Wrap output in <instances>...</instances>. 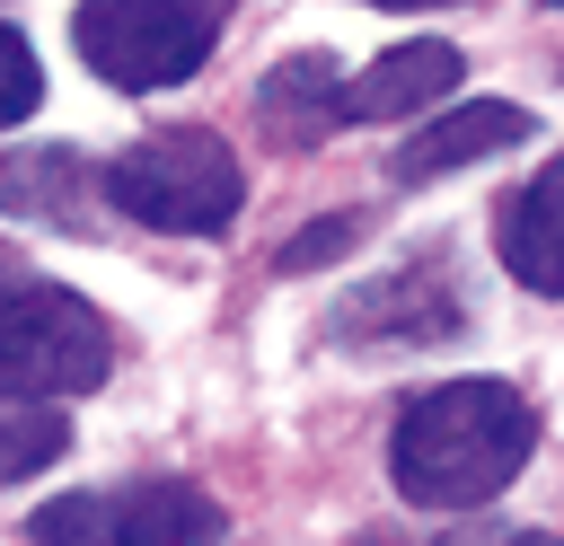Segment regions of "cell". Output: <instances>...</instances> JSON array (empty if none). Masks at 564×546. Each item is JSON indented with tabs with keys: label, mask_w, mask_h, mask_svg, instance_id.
Masks as SVG:
<instances>
[{
	"label": "cell",
	"mask_w": 564,
	"mask_h": 546,
	"mask_svg": "<svg viewBox=\"0 0 564 546\" xmlns=\"http://www.w3.org/2000/svg\"><path fill=\"white\" fill-rule=\"evenodd\" d=\"M538 449V414L520 387L502 379H441L423 396H405L397 432H388V476L414 511H467L494 502Z\"/></svg>",
	"instance_id": "6da1fadb"
},
{
	"label": "cell",
	"mask_w": 564,
	"mask_h": 546,
	"mask_svg": "<svg viewBox=\"0 0 564 546\" xmlns=\"http://www.w3.org/2000/svg\"><path fill=\"white\" fill-rule=\"evenodd\" d=\"M106 203L141 229H167V238H212L238 220L247 203V176L229 159V141L212 123H167L150 141H132L123 159H106Z\"/></svg>",
	"instance_id": "7a4b0ae2"
},
{
	"label": "cell",
	"mask_w": 564,
	"mask_h": 546,
	"mask_svg": "<svg viewBox=\"0 0 564 546\" xmlns=\"http://www.w3.org/2000/svg\"><path fill=\"white\" fill-rule=\"evenodd\" d=\"M106 370H115V335L79 291L0 273V396L53 405V396H88Z\"/></svg>",
	"instance_id": "3957f363"
},
{
	"label": "cell",
	"mask_w": 564,
	"mask_h": 546,
	"mask_svg": "<svg viewBox=\"0 0 564 546\" xmlns=\"http://www.w3.org/2000/svg\"><path fill=\"white\" fill-rule=\"evenodd\" d=\"M35 546H212L220 511L185 476H132V484H88L62 493L26 520Z\"/></svg>",
	"instance_id": "277c9868"
},
{
	"label": "cell",
	"mask_w": 564,
	"mask_h": 546,
	"mask_svg": "<svg viewBox=\"0 0 564 546\" xmlns=\"http://www.w3.org/2000/svg\"><path fill=\"white\" fill-rule=\"evenodd\" d=\"M70 44L115 88H167V79L212 62L220 9H194V0H141V9L132 0H88V9H70Z\"/></svg>",
	"instance_id": "5b68a950"
},
{
	"label": "cell",
	"mask_w": 564,
	"mask_h": 546,
	"mask_svg": "<svg viewBox=\"0 0 564 546\" xmlns=\"http://www.w3.org/2000/svg\"><path fill=\"white\" fill-rule=\"evenodd\" d=\"M529 132H538V114H529V106H502V97H458V106H441L432 123H414V132L397 141L388 176H397V185L458 176V167H476V159H494V150H520Z\"/></svg>",
	"instance_id": "8992f818"
},
{
	"label": "cell",
	"mask_w": 564,
	"mask_h": 546,
	"mask_svg": "<svg viewBox=\"0 0 564 546\" xmlns=\"http://www.w3.org/2000/svg\"><path fill=\"white\" fill-rule=\"evenodd\" d=\"M458 44H441V35H414V44H388L370 70H352L344 79V123H397V114H423V106H441L449 88H458Z\"/></svg>",
	"instance_id": "52a82bcc"
},
{
	"label": "cell",
	"mask_w": 564,
	"mask_h": 546,
	"mask_svg": "<svg viewBox=\"0 0 564 546\" xmlns=\"http://www.w3.org/2000/svg\"><path fill=\"white\" fill-rule=\"evenodd\" d=\"M502 264H511L529 291L564 299V159H546V167L511 194V211H502Z\"/></svg>",
	"instance_id": "ba28073f"
},
{
	"label": "cell",
	"mask_w": 564,
	"mask_h": 546,
	"mask_svg": "<svg viewBox=\"0 0 564 546\" xmlns=\"http://www.w3.org/2000/svg\"><path fill=\"white\" fill-rule=\"evenodd\" d=\"M449 326H458V299H449L441 264H432V273L405 264V273L370 282V291L344 308V335H405V343H423V335H449Z\"/></svg>",
	"instance_id": "9c48e42d"
},
{
	"label": "cell",
	"mask_w": 564,
	"mask_h": 546,
	"mask_svg": "<svg viewBox=\"0 0 564 546\" xmlns=\"http://www.w3.org/2000/svg\"><path fill=\"white\" fill-rule=\"evenodd\" d=\"M264 123H273L282 141H317L326 123H344V70H335L326 53L273 62V79H264Z\"/></svg>",
	"instance_id": "30bf717a"
},
{
	"label": "cell",
	"mask_w": 564,
	"mask_h": 546,
	"mask_svg": "<svg viewBox=\"0 0 564 546\" xmlns=\"http://www.w3.org/2000/svg\"><path fill=\"white\" fill-rule=\"evenodd\" d=\"M70 203H79L70 150H18V159H0V211H18V220H70Z\"/></svg>",
	"instance_id": "8fae6325"
},
{
	"label": "cell",
	"mask_w": 564,
	"mask_h": 546,
	"mask_svg": "<svg viewBox=\"0 0 564 546\" xmlns=\"http://www.w3.org/2000/svg\"><path fill=\"white\" fill-rule=\"evenodd\" d=\"M62 440H70V423H62L53 405H9V396H0V484H18V476H35V467H53V458H62Z\"/></svg>",
	"instance_id": "7c38bea8"
},
{
	"label": "cell",
	"mask_w": 564,
	"mask_h": 546,
	"mask_svg": "<svg viewBox=\"0 0 564 546\" xmlns=\"http://www.w3.org/2000/svg\"><path fill=\"white\" fill-rule=\"evenodd\" d=\"M35 97H44V70H35L26 35H18V26H0V123H26V114H35Z\"/></svg>",
	"instance_id": "4fadbf2b"
},
{
	"label": "cell",
	"mask_w": 564,
	"mask_h": 546,
	"mask_svg": "<svg viewBox=\"0 0 564 546\" xmlns=\"http://www.w3.org/2000/svg\"><path fill=\"white\" fill-rule=\"evenodd\" d=\"M352 229H361V220H344V211H326V220H308V238H291V247H282L273 264H282V273H308V264H326V255H344V247H352Z\"/></svg>",
	"instance_id": "5bb4252c"
},
{
	"label": "cell",
	"mask_w": 564,
	"mask_h": 546,
	"mask_svg": "<svg viewBox=\"0 0 564 546\" xmlns=\"http://www.w3.org/2000/svg\"><path fill=\"white\" fill-rule=\"evenodd\" d=\"M520 546H555V537H520Z\"/></svg>",
	"instance_id": "9a60e30c"
}]
</instances>
